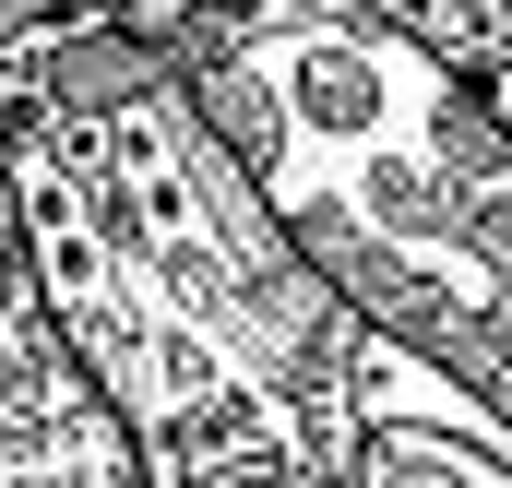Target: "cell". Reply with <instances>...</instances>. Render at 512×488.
I'll return each instance as SVG.
<instances>
[{
    "label": "cell",
    "instance_id": "cell-4",
    "mask_svg": "<svg viewBox=\"0 0 512 488\" xmlns=\"http://www.w3.org/2000/svg\"><path fill=\"white\" fill-rule=\"evenodd\" d=\"M358 488H512V417L382 334L358 393Z\"/></svg>",
    "mask_w": 512,
    "mask_h": 488
},
{
    "label": "cell",
    "instance_id": "cell-3",
    "mask_svg": "<svg viewBox=\"0 0 512 488\" xmlns=\"http://www.w3.org/2000/svg\"><path fill=\"white\" fill-rule=\"evenodd\" d=\"M0 488H143L120 405L84 369L48 274H36V227H24L12 167H0Z\"/></svg>",
    "mask_w": 512,
    "mask_h": 488
},
{
    "label": "cell",
    "instance_id": "cell-1",
    "mask_svg": "<svg viewBox=\"0 0 512 488\" xmlns=\"http://www.w3.org/2000/svg\"><path fill=\"white\" fill-rule=\"evenodd\" d=\"M12 191L143 488H358L382 322L143 24H48Z\"/></svg>",
    "mask_w": 512,
    "mask_h": 488
},
{
    "label": "cell",
    "instance_id": "cell-2",
    "mask_svg": "<svg viewBox=\"0 0 512 488\" xmlns=\"http://www.w3.org/2000/svg\"><path fill=\"white\" fill-rule=\"evenodd\" d=\"M393 346L512 417V108L405 0H251L155 36Z\"/></svg>",
    "mask_w": 512,
    "mask_h": 488
},
{
    "label": "cell",
    "instance_id": "cell-5",
    "mask_svg": "<svg viewBox=\"0 0 512 488\" xmlns=\"http://www.w3.org/2000/svg\"><path fill=\"white\" fill-rule=\"evenodd\" d=\"M405 12H417V24H429V36L512 108V0H405Z\"/></svg>",
    "mask_w": 512,
    "mask_h": 488
}]
</instances>
